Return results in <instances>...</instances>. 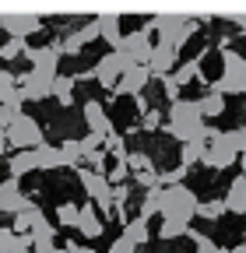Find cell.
Segmentation results:
<instances>
[{
	"mask_svg": "<svg viewBox=\"0 0 246 253\" xmlns=\"http://www.w3.org/2000/svg\"><path fill=\"white\" fill-rule=\"evenodd\" d=\"M211 130H214V126H207V123L201 120L197 102H190V99L169 102V123H165V134H169V137L190 144V141H207Z\"/></svg>",
	"mask_w": 246,
	"mask_h": 253,
	"instance_id": "6da1fadb",
	"label": "cell"
},
{
	"mask_svg": "<svg viewBox=\"0 0 246 253\" xmlns=\"http://www.w3.org/2000/svg\"><path fill=\"white\" fill-rule=\"evenodd\" d=\"M207 91L222 95V99H225V95H246V56L225 46L222 49V78L211 81Z\"/></svg>",
	"mask_w": 246,
	"mask_h": 253,
	"instance_id": "7a4b0ae2",
	"label": "cell"
},
{
	"mask_svg": "<svg viewBox=\"0 0 246 253\" xmlns=\"http://www.w3.org/2000/svg\"><path fill=\"white\" fill-rule=\"evenodd\" d=\"M148 25L159 28V42L172 49H183L197 32V18H183V14H155L148 18Z\"/></svg>",
	"mask_w": 246,
	"mask_h": 253,
	"instance_id": "3957f363",
	"label": "cell"
},
{
	"mask_svg": "<svg viewBox=\"0 0 246 253\" xmlns=\"http://www.w3.org/2000/svg\"><path fill=\"white\" fill-rule=\"evenodd\" d=\"M197 204H201V197L194 194L190 186H183V183L162 190V218H169V221L190 225V221L197 218Z\"/></svg>",
	"mask_w": 246,
	"mask_h": 253,
	"instance_id": "277c9868",
	"label": "cell"
},
{
	"mask_svg": "<svg viewBox=\"0 0 246 253\" xmlns=\"http://www.w3.org/2000/svg\"><path fill=\"white\" fill-rule=\"evenodd\" d=\"M4 134H7V148H18V151H36L39 144H46L39 120H36V116H25V113L7 126Z\"/></svg>",
	"mask_w": 246,
	"mask_h": 253,
	"instance_id": "5b68a950",
	"label": "cell"
},
{
	"mask_svg": "<svg viewBox=\"0 0 246 253\" xmlns=\"http://www.w3.org/2000/svg\"><path fill=\"white\" fill-rule=\"evenodd\" d=\"M116 53H123L130 63H141V67H148L151 53H155V42H151V25H144L141 32H130V36H123Z\"/></svg>",
	"mask_w": 246,
	"mask_h": 253,
	"instance_id": "8992f818",
	"label": "cell"
},
{
	"mask_svg": "<svg viewBox=\"0 0 246 253\" xmlns=\"http://www.w3.org/2000/svg\"><path fill=\"white\" fill-rule=\"evenodd\" d=\"M130 67V60L123 56V53H116V49H109L106 56H99L95 60V67H91V78L99 81V88H116V81L123 78V71Z\"/></svg>",
	"mask_w": 246,
	"mask_h": 253,
	"instance_id": "52a82bcc",
	"label": "cell"
},
{
	"mask_svg": "<svg viewBox=\"0 0 246 253\" xmlns=\"http://www.w3.org/2000/svg\"><path fill=\"white\" fill-rule=\"evenodd\" d=\"M46 18L42 14H0V28L7 32V39H28L42 32Z\"/></svg>",
	"mask_w": 246,
	"mask_h": 253,
	"instance_id": "ba28073f",
	"label": "cell"
},
{
	"mask_svg": "<svg viewBox=\"0 0 246 253\" xmlns=\"http://www.w3.org/2000/svg\"><path fill=\"white\" fill-rule=\"evenodd\" d=\"M78 172H81V186H84L88 201L95 204V208H102L106 214H113V204H109V179H106L102 172H91V169H78Z\"/></svg>",
	"mask_w": 246,
	"mask_h": 253,
	"instance_id": "9c48e42d",
	"label": "cell"
},
{
	"mask_svg": "<svg viewBox=\"0 0 246 253\" xmlns=\"http://www.w3.org/2000/svg\"><path fill=\"white\" fill-rule=\"evenodd\" d=\"M53 81H56V78H53ZM53 81L42 78V74H36V71H25V74L18 78V102H42V99H49Z\"/></svg>",
	"mask_w": 246,
	"mask_h": 253,
	"instance_id": "30bf717a",
	"label": "cell"
},
{
	"mask_svg": "<svg viewBox=\"0 0 246 253\" xmlns=\"http://www.w3.org/2000/svg\"><path fill=\"white\" fill-rule=\"evenodd\" d=\"M95 39H99V21H95V18H88L81 28L67 32V36L60 39V53H64V56H78L88 42H95Z\"/></svg>",
	"mask_w": 246,
	"mask_h": 253,
	"instance_id": "8fae6325",
	"label": "cell"
},
{
	"mask_svg": "<svg viewBox=\"0 0 246 253\" xmlns=\"http://www.w3.org/2000/svg\"><path fill=\"white\" fill-rule=\"evenodd\" d=\"M60 56H64V53H60V39H56V42H49V46H39V49L28 53V60H32V71H36V74H42V78H49V81L60 74Z\"/></svg>",
	"mask_w": 246,
	"mask_h": 253,
	"instance_id": "7c38bea8",
	"label": "cell"
},
{
	"mask_svg": "<svg viewBox=\"0 0 246 253\" xmlns=\"http://www.w3.org/2000/svg\"><path fill=\"white\" fill-rule=\"evenodd\" d=\"M151 84V71L148 67H141V63H130L127 71H123V78L116 81V88H113V95H144V88Z\"/></svg>",
	"mask_w": 246,
	"mask_h": 253,
	"instance_id": "4fadbf2b",
	"label": "cell"
},
{
	"mask_svg": "<svg viewBox=\"0 0 246 253\" xmlns=\"http://www.w3.org/2000/svg\"><path fill=\"white\" fill-rule=\"evenodd\" d=\"M81 116H84V123H88V130H91V134H99V137L116 134L113 116H106V106H102L99 99H88V102L81 106Z\"/></svg>",
	"mask_w": 246,
	"mask_h": 253,
	"instance_id": "5bb4252c",
	"label": "cell"
},
{
	"mask_svg": "<svg viewBox=\"0 0 246 253\" xmlns=\"http://www.w3.org/2000/svg\"><path fill=\"white\" fill-rule=\"evenodd\" d=\"M28 204H36V201L21 194L18 179H4V183H0V214H11V218H14V214L25 211Z\"/></svg>",
	"mask_w": 246,
	"mask_h": 253,
	"instance_id": "9a60e30c",
	"label": "cell"
},
{
	"mask_svg": "<svg viewBox=\"0 0 246 253\" xmlns=\"http://www.w3.org/2000/svg\"><path fill=\"white\" fill-rule=\"evenodd\" d=\"M176 67H179V49L155 42V53H151V60H148V71H151V78H159V81H162V78H169Z\"/></svg>",
	"mask_w": 246,
	"mask_h": 253,
	"instance_id": "2e32d148",
	"label": "cell"
},
{
	"mask_svg": "<svg viewBox=\"0 0 246 253\" xmlns=\"http://www.w3.org/2000/svg\"><path fill=\"white\" fill-rule=\"evenodd\" d=\"M78 229H81V236H84V239H99V236H102V229H106V225H102V218L95 214V204H91V201H88V204H81Z\"/></svg>",
	"mask_w": 246,
	"mask_h": 253,
	"instance_id": "e0dca14e",
	"label": "cell"
},
{
	"mask_svg": "<svg viewBox=\"0 0 246 253\" xmlns=\"http://www.w3.org/2000/svg\"><path fill=\"white\" fill-rule=\"evenodd\" d=\"M42 218H46V211H42L39 204H28L25 211H18V214H14V225H11V232H14V236H28V232H32Z\"/></svg>",
	"mask_w": 246,
	"mask_h": 253,
	"instance_id": "ac0fdd59",
	"label": "cell"
},
{
	"mask_svg": "<svg viewBox=\"0 0 246 253\" xmlns=\"http://www.w3.org/2000/svg\"><path fill=\"white\" fill-rule=\"evenodd\" d=\"M222 201H225V211H232V214H246V176H243V172L229 183V194H225Z\"/></svg>",
	"mask_w": 246,
	"mask_h": 253,
	"instance_id": "d6986e66",
	"label": "cell"
},
{
	"mask_svg": "<svg viewBox=\"0 0 246 253\" xmlns=\"http://www.w3.org/2000/svg\"><path fill=\"white\" fill-rule=\"evenodd\" d=\"M7 172H11V179H21V176H28V172H39L36 151H14V155L7 158Z\"/></svg>",
	"mask_w": 246,
	"mask_h": 253,
	"instance_id": "ffe728a7",
	"label": "cell"
},
{
	"mask_svg": "<svg viewBox=\"0 0 246 253\" xmlns=\"http://www.w3.org/2000/svg\"><path fill=\"white\" fill-rule=\"evenodd\" d=\"M95 21H99V39H109V46L116 49V46H120V39H123V32H120L123 14H120V11H113V14H99Z\"/></svg>",
	"mask_w": 246,
	"mask_h": 253,
	"instance_id": "44dd1931",
	"label": "cell"
},
{
	"mask_svg": "<svg viewBox=\"0 0 246 253\" xmlns=\"http://www.w3.org/2000/svg\"><path fill=\"white\" fill-rule=\"evenodd\" d=\"M36 162H39V172L64 169V158H60V148H56V144H39V148H36Z\"/></svg>",
	"mask_w": 246,
	"mask_h": 253,
	"instance_id": "7402d4cb",
	"label": "cell"
},
{
	"mask_svg": "<svg viewBox=\"0 0 246 253\" xmlns=\"http://www.w3.org/2000/svg\"><path fill=\"white\" fill-rule=\"evenodd\" d=\"M155 214H162V186H151V190H144L141 208H137V218H144V221H151Z\"/></svg>",
	"mask_w": 246,
	"mask_h": 253,
	"instance_id": "603a6c76",
	"label": "cell"
},
{
	"mask_svg": "<svg viewBox=\"0 0 246 253\" xmlns=\"http://www.w3.org/2000/svg\"><path fill=\"white\" fill-rule=\"evenodd\" d=\"M201 60H204V53H201L197 60H183L179 67L172 71V78H176L179 88H183V84H190V81H204V74H201Z\"/></svg>",
	"mask_w": 246,
	"mask_h": 253,
	"instance_id": "cb8c5ba5",
	"label": "cell"
},
{
	"mask_svg": "<svg viewBox=\"0 0 246 253\" xmlns=\"http://www.w3.org/2000/svg\"><path fill=\"white\" fill-rule=\"evenodd\" d=\"M49 95L60 102V106H74V78H67V74H56V81H53V88H49Z\"/></svg>",
	"mask_w": 246,
	"mask_h": 253,
	"instance_id": "d4e9b609",
	"label": "cell"
},
{
	"mask_svg": "<svg viewBox=\"0 0 246 253\" xmlns=\"http://www.w3.org/2000/svg\"><path fill=\"white\" fill-rule=\"evenodd\" d=\"M197 109H201V120H214V116L225 113V99H222V95H214V91H207V95L197 99Z\"/></svg>",
	"mask_w": 246,
	"mask_h": 253,
	"instance_id": "484cf974",
	"label": "cell"
},
{
	"mask_svg": "<svg viewBox=\"0 0 246 253\" xmlns=\"http://www.w3.org/2000/svg\"><path fill=\"white\" fill-rule=\"evenodd\" d=\"M123 236H127L134 246H144V243L151 239V225H148L144 218H130L127 225H123Z\"/></svg>",
	"mask_w": 246,
	"mask_h": 253,
	"instance_id": "4316f807",
	"label": "cell"
},
{
	"mask_svg": "<svg viewBox=\"0 0 246 253\" xmlns=\"http://www.w3.org/2000/svg\"><path fill=\"white\" fill-rule=\"evenodd\" d=\"M28 53H32V46L25 39H7L0 46V60H28Z\"/></svg>",
	"mask_w": 246,
	"mask_h": 253,
	"instance_id": "83f0119b",
	"label": "cell"
},
{
	"mask_svg": "<svg viewBox=\"0 0 246 253\" xmlns=\"http://www.w3.org/2000/svg\"><path fill=\"white\" fill-rule=\"evenodd\" d=\"M204 148H207V141H190V144H183L179 148V166H197L201 158H204Z\"/></svg>",
	"mask_w": 246,
	"mask_h": 253,
	"instance_id": "f1b7e54d",
	"label": "cell"
},
{
	"mask_svg": "<svg viewBox=\"0 0 246 253\" xmlns=\"http://www.w3.org/2000/svg\"><path fill=\"white\" fill-rule=\"evenodd\" d=\"M78 214H81V204L78 201H64V204L56 208V221L64 229H78Z\"/></svg>",
	"mask_w": 246,
	"mask_h": 253,
	"instance_id": "f546056e",
	"label": "cell"
},
{
	"mask_svg": "<svg viewBox=\"0 0 246 253\" xmlns=\"http://www.w3.org/2000/svg\"><path fill=\"white\" fill-rule=\"evenodd\" d=\"M56 148H60V158H64V169H74V166L81 169V158L84 155H81V144L78 141H64V144H56Z\"/></svg>",
	"mask_w": 246,
	"mask_h": 253,
	"instance_id": "4dcf8cb0",
	"label": "cell"
},
{
	"mask_svg": "<svg viewBox=\"0 0 246 253\" xmlns=\"http://www.w3.org/2000/svg\"><path fill=\"white\" fill-rule=\"evenodd\" d=\"M14 99H18V74L0 71V106H4V102H14Z\"/></svg>",
	"mask_w": 246,
	"mask_h": 253,
	"instance_id": "1f68e13d",
	"label": "cell"
},
{
	"mask_svg": "<svg viewBox=\"0 0 246 253\" xmlns=\"http://www.w3.org/2000/svg\"><path fill=\"white\" fill-rule=\"evenodd\" d=\"M127 169H130V176H137V172H151L155 166H151V158L144 151H127Z\"/></svg>",
	"mask_w": 246,
	"mask_h": 253,
	"instance_id": "d6a6232c",
	"label": "cell"
},
{
	"mask_svg": "<svg viewBox=\"0 0 246 253\" xmlns=\"http://www.w3.org/2000/svg\"><path fill=\"white\" fill-rule=\"evenodd\" d=\"M190 232V225H183V221H169V218H162V225H159V236L162 239H183Z\"/></svg>",
	"mask_w": 246,
	"mask_h": 253,
	"instance_id": "836d02e7",
	"label": "cell"
},
{
	"mask_svg": "<svg viewBox=\"0 0 246 253\" xmlns=\"http://www.w3.org/2000/svg\"><path fill=\"white\" fill-rule=\"evenodd\" d=\"M222 214H225V201H201L197 204V218L214 221V218H222Z\"/></svg>",
	"mask_w": 246,
	"mask_h": 253,
	"instance_id": "e575fe53",
	"label": "cell"
},
{
	"mask_svg": "<svg viewBox=\"0 0 246 253\" xmlns=\"http://www.w3.org/2000/svg\"><path fill=\"white\" fill-rule=\"evenodd\" d=\"M18 116H21V102H18V99H14V102H4V106H0V130H7Z\"/></svg>",
	"mask_w": 246,
	"mask_h": 253,
	"instance_id": "d590c367",
	"label": "cell"
},
{
	"mask_svg": "<svg viewBox=\"0 0 246 253\" xmlns=\"http://www.w3.org/2000/svg\"><path fill=\"white\" fill-rule=\"evenodd\" d=\"M187 236H190V239L197 243V253H225V246H218V243H211V239H207V236H201L197 229H190Z\"/></svg>",
	"mask_w": 246,
	"mask_h": 253,
	"instance_id": "8d00e7d4",
	"label": "cell"
},
{
	"mask_svg": "<svg viewBox=\"0 0 246 253\" xmlns=\"http://www.w3.org/2000/svg\"><path fill=\"white\" fill-rule=\"evenodd\" d=\"M78 144H81V155H84V158H91V155H99V144H102V137H99V134H88V137H81Z\"/></svg>",
	"mask_w": 246,
	"mask_h": 253,
	"instance_id": "74e56055",
	"label": "cell"
},
{
	"mask_svg": "<svg viewBox=\"0 0 246 253\" xmlns=\"http://www.w3.org/2000/svg\"><path fill=\"white\" fill-rule=\"evenodd\" d=\"M159 126H162V113H159V109L141 113V130H159Z\"/></svg>",
	"mask_w": 246,
	"mask_h": 253,
	"instance_id": "f35d334b",
	"label": "cell"
},
{
	"mask_svg": "<svg viewBox=\"0 0 246 253\" xmlns=\"http://www.w3.org/2000/svg\"><path fill=\"white\" fill-rule=\"evenodd\" d=\"M130 176V169H127V162H116L113 166V172H106V179H109V186H120L123 179Z\"/></svg>",
	"mask_w": 246,
	"mask_h": 253,
	"instance_id": "ab89813d",
	"label": "cell"
},
{
	"mask_svg": "<svg viewBox=\"0 0 246 253\" xmlns=\"http://www.w3.org/2000/svg\"><path fill=\"white\" fill-rule=\"evenodd\" d=\"M109 253H137V246H134L127 236H116V239H113V246H109Z\"/></svg>",
	"mask_w": 246,
	"mask_h": 253,
	"instance_id": "60d3db41",
	"label": "cell"
},
{
	"mask_svg": "<svg viewBox=\"0 0 246 253\" xmlns=\"http://www.w3.org/2000/svg\"><path fill=\"white\" fill-rule=\"evenodd\" d=\"M162 91H165V99L169 102H176L179 99V84H176V78L169 74V78H162Z\"/></svg>",
	"mask_w": 246,
	"mask_h": 253,
	"instance_id": "b9f144b4",
	"label": "cell"
},
{
	"mask_svg": "<svg viewBox=\"0 0 246 253\" xmlns=\"http://www.w3.org/2000/svg\"><path fill=\"white\" fill-rule=\"evenodd\" d=\"M60 253H95L91 246H81V243H64L60 246Z\"/></svg>",
	"mask_w": 246,
	"mask_h": 253,
	"instance_id": "7bdbcfd3",
	"label": "cell"
},
{
	"mask_svg": "<svg viewBox=\"0 0 246 253\" xmlns=\"http://www.w3.org/2000/svg\"><path fill=\"white\" fill-rule=\"evenodd\" d=\"M239 169H243V176H246V151L239 155Z\"/></svg>",
	"mask_w": 246,
	"mask_h": 253,
	"instance_id": "ee69618b",
	"label": "cell"
},
{
	"mask_svg": "<svg viewBox=\"0 0 246 253\" xmlns=\"http://www.w3.org/2000/svg\"><path fill=\"white\" fill-rule=\"evenodd\" d=\"M225 253H246V246L239 243V246H232V250H225Z\"/></svg>",
	"mask_w": 246,
	"mask_h": 253,
	"instance_id": "f6af8a7d",
	"label": "cell"
},
{
	"mask_svg": "<svg viewBox=\"0 0 246 253\" xmlns=\"http://www.w3.org/2000/svg\"><path fill=\"white\" fill-rule=\"evenodd\" d=\"M243 144H246V126H243Z\"/></svg>",
	"mask_w": 246,
	"mask_h": 253,
	"instance_id": "bcb514c9",
	"label": "cell"
},
{
	"mask_svg": "<svg viewBox=\"0 0 246 253\" xmlns=\"http://www.w3.org/2000/svg\"><path fill=\"white\" fill-rule=\"evenodd\" d=\"M243 102H246V95H243Z\"/></svg>",
	"mask_w": 246,
	"mask_h": 253,
	"instance_id": "7dc6e473",
	"label": "cell"
},
{
	"mask_svg": "<svg viewBox=\"0 0 246 253\" xmlns=\"http://www.w3.org/2000/svg\"><path fill=\"white\" fill-rule=\"evenodd\" d=\"M243 221H246V214H243Z\"/></svg>",
	"mask_w": 246,
	"mask_h": 253,
	"instance_id": "c3c4849f",
	"label": "cell"
},
{
	"mask_svg": "<svg viewBox=\"0 0 246 253\" xmlns=\"http://www.w3.org/2000/svg\"><path fill=\"white\" fill-rule=\"evenodd\" d=\"M243 246H246V243H243Z\"/></svg>",
	"mask_w": 246,
	"mask_h": 253,
	"instance_id": "681fc988",
	"label": "cell"
},
{
	"mask_svg": "<svg viewBox=\"0 0 246 253\" xmlns=\"http://www.w3.org/2000/svg\"><path fill=\"white\" fill-rule=\"evenodd\" d=\"M56 253H60V250H56Z\"/></svg>",
	"mask_w": 246,
	"mask_h": 253,
	"instance_id": "f907efd6",
	"label": "cell"
}]
</instances>
